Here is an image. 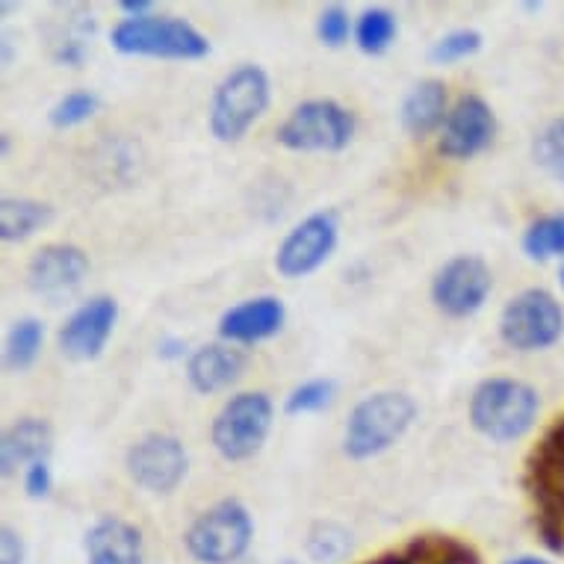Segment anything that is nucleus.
I'll return each instance as SVG.
<instances>
[{
    "label": "nucleus",
    "mask_w": 564,
    "mask_h": 564,
    "mask_svg": "<svg viewBox=\"0 0 564 564\" xmlns=\"http://www.w3.org/2000/svg\"><path fill=\"white\" fill-rule=\"evenodd\" d=\"M119 305L110 296H95L77 307L59 328V349L72 361H95L112 337Z\"/></svg>",
    "instance_id": "obj_14"
},
{
    "label": "nucleus",
    "mask_w": 564,
    "mask_h": 564,
    "mask_svg": "<svg viewBox=\"0 0 564 564\" xmlns=\"http://www.w3.org/2000/svg\"><path fill=\"white\" fill-rule=\"evenodd\" d=\"M54 488V473H51V464L36 462L30 464L24 470V490H28L30 500H45L47 494Z\"/></svg>",
    "instance_id": "obj_33"
},
{
    "label": "nucleus",
    "mask_w": 564,
    "mask_h": 564,
    "mask_svg": "<svg viewBox=\"0 0 564 564\" xmlns=\"http://www.w3.org/2000/svg\"><path fill=\"white\" fill-rule=\"evenodd\" d=\"M497 133V116L479 95H462L446 116L437 151L449 160H470L490 145Z\"/></svg>",
    "instance_id": "obj_13"
},
{
    "label": "nucleus",
    "mask_w": 564,
    "mask_h": 564,
    "mask_svg": "<svg viewBox=\"0 0 564 564\" xmlns=\"http://www.w3.org/2000/svg\"><path fill=\"white\" fill-rule=\"evenodd\" d=\"M54 219V207L36 198H3L0 202V237L3 242H21L42 231Z\"/></svg>",
    "instance_id": "obj_21"
},
{
    "label": "nucleus",
    "mask_w": 564,
    "mask_h": 564,
    "mask_svg": "<svg viewBox=\"0 0 564 564\" xmlns=\"http://www.w3.org/2000/svg\"><path fill=\"white\" fill-rule=\"evenodd\" d=\"M54 449V429L42 416H21L19 423H12L3 437H0V473L3 479H10L12 473L30 464L47 462V455Z\"/></svg>",
    "instance_id": "obj_16"
},
{
    "label": "nucleus",
    "mask_w": 564,
    "mask_h": 564,
    "mask_svg": "<svg viewBox=\"0 0 564 564\" xmlns=\"http://www.w3.org/2000/svg\"><path fill=\"white\" fill-rule=\"evenodd\" d=\"M564 332V311L546 290H523L502 307L500 334L511 349L538 351L553 346Z\"/></svg>",
    "instance_id": "obj_8"
},
{
    "label": "nucleus",
    "mask_w": 564,
    "mask_h": 564,
    "mask_svg": "<svg viewBox=\"0 0 564 564\" xmlns=\"http://www.w3.org/2000/svg\"><path fill=\"white\" fill-rule=\"evenodd\" d=\"M95 36L93 12L84 7H65V15L56 21L54 36H51V56L59 65H84Z\"/></svg>",
    "instance_id": "obj_20"
},
{
    "label": "nucleus",
    "mask_w": 564,
    "mask_h": 564,
    "mask_svg": "<svg viewBox=\"0 0 564 564\" xmlns=\"http://www.w3.org/2000/svg\"><path fill=\"white\" fill-rule=\"evenodd\" d=\"M446 116H449V110H446V86L441 80H420L416 86H411V93L402 98V110H399L402 128L411 137L435 133L437 128H444Z\"/></svg>",
    "instance_id": "obj_19"
},
{
    "label": "nucleus",
    "mask_w": 564,
    "mask_h": 564,
    "mask_svg": "<svg viewBox=\"0 0 564 564\" xmlns=\"http://www.w3.org/2000/svg\"><path fill=\"white\" fill-rule=\"evenodd\" d=\"M367 564H408L405 555H381V558H372Z\"/></svg>",
    "instance_id": "obj_37"
},
{
    "label": "nucleus",
    "mask_w": 564,
    "mask_h": 564,
    "mask_svg": "<svg viewBox=\"0 0 564 564\" xmlns=\"http://www.w3.org/2000/svg\"><path fill=\"white\" fill-rule=\"evenodd\" d=\"M288 311L275 296L246 299L240 305L228 307L219 319V337L225 343H260L284 328Z\"/></svg>",
    "instance_id": "obj_15"
},
{
    "label": "nucleus",
    "mask_w": 564,
    "mask_h": 564,
    "mask_svg": "<svg viewBox=\"0 0 564 564\" xmlns=\"http://www.w3.org/2000/svg\"><path fill=\"white\" fill-rule=\"evenodd\" d=\"M532 154H535L538 166L546 169L558 181H564V116H558V119L538 130L535 142H532Z\"/></svg>",
    "instance_id": "obj_28"
},
{
    "label": "nucleus",
    "mask_w": 564,
    "mask_h": 564,
    "mask_svg": "<svg viewBox=\"0 0 564 564\" xmlns=\"http://www.w3.org/2000/svg\"><path fill=\"white\" fill-rule=\"evenodd\" d=\"M95 110H98V95L89 93V89H75L51 107L47 119L54 128H75V124L93 119Z\"/></svg>",
    "instance_id": "obj_30"
},
{
    "label": "nucleus",
    "mask_w": 564,
    "mask_h": 564,
    "mask_svg": "<svg viewBox=\"0 0 564 564\" xmlns=\"http://www.w3.org/2000/svg\"><path fill=\"white\" fill-rule=\"evenodd\" d=\"M0 564H24V541L12 527L0 529Z\"/></svg>",
    "instance_id": "obj_34"
},
{
    "label": "nucleus",
    "mask_w": 564,
    "mask_h": 564,
    "mask_svg": "<svg viewBox=\"0 0 564 564\" xmlns=\"http://www.w3.org/2000/svg\"><path fill=\"white\" fill-rule=\"evenodd\" d=\"M351 33V21L349 12L343 10V7H325L319 12V19H316V36L323 42L325 47H340L349 42Z\"/></svg>",
    "instance_id": "obj_32"
},
{
    "label": "nucleus",
    "mask_w": 564,
    "mask_h": 564,
    "mask_svg": "<svg viewBox=\"0 0 564 564\" xmlns=\"http://www.w3.org/2000/svg\"><path fill=\"white\" fill-rule=\"evenodd\" d=\"M351 550V535L337 523H316L307 535V555L319 564L343 562Z\"/></svg>",
    "instance_id": "obj_27"
},
{
    "label": "nucleus",
    "mask_w": 564,
    "mask_h": 564,
    "mask_svg": "<svg viewBox=\"0 0 564 564\" xmlns=\"http://www.w3.org/2000/svg\"><path fill=\"white\" fill-rule=\"evenodd\" d=\"M269 75L254 63L237 65L219 80L210 98V133L219 142H240L269 107Z\"/></svg>",
    "instance_id": "obj_4"
},
{
    "label": "nucleus",
    "mask_w": 564,
    "mask_h": 564,
    "mask_svg": "<svg viewBox=\"0 0 564 564\" xmlns=\"http://www.w3.org/2000/svg\"><path fill=\"white\" fill-rule=\"evenodd\" d=\"M538 532L555 553H564V488L538 490Z\"/></svg>",
    "instance_id": "obj_26"
},
{
    "label": "nucleus",
    "mask_w": 564,
    "mask_h": 564,
    "mask_svg": "<svg viewBox=\"0 0 564 564\" xmlns=\"http://www.w3.org/2000/svg\"><path fill=\"white\" fill-rule=\"evenodd\" d=\"M558 281H562V288H564V267H562V272H558Z\"/></svg>",
    "instance_id": "obj_39"
},
{
    "label": "nucleus",
    "mask_w": 564,
    "mask_h": 564,
    "mask_svg": "<svg viewBox=\"0 0 564 564\" xmlns=\"http://www.w3.org/2000/svg\"><path fill=\"white\" fill-rule=\"evenodd\" d=\"M509 564H550L544 558H532V555H520V558H511Z\"/></svg>",
    "instance_id": "obj_38"
},
{
    "label": "nucleus",
    "mask_w": 564,
    "mask_h": 564,
    "mask_svg": "<svg viewBox=\"0 0 564 564\" xmlns=\"http://www.w3.org/2000/svg\"><path fill=\"white\" fill-rule=\"evenodd\" d=\"M119 10L124 12V19H139V15H149L151 3L149 0H121Z\"/></svg>",
    "instance_id": "obj_35"
},
{
    "label": "nucleus",
    "mask_w": 564,
    "mask_h": 564,
    "mask_svg": "<svg viewBox=\"0 0 564 564\" xmlns=\"http://www.w3.org/2000/svg\"><path fill=\"white\" fill-rule=\"evenodd\" d=\"M337 214L332 210H316L305 216L293 231L281 240L275 251V269L281 278H305L323 267L337 249Z\"/></svg>",
    "instance_id": "obj_9"
},
{
    "label": "nucleus",
    "mask_w": 564,
    "mask_h": 564,
    "mask_svg": "<svg viewBox=\"0 0 564 564\" xmlns=\"http://www.w3.org/2000/svg\"><path fill=\"white\" fill-rule=\"evenodd\" d=\"M110 45L124 56H160V59H202L210 42L202 30L177 15H139L121 19L110 33Z\"/></svg>",
    "instance_id": "obj_3"
},
{
    "label": "nucleus",
    "mask_w": 564,
    "mask_h": 564,
    "mask_svg": "<svg viewBox=\"0 0 564 564\" xmlns=\"http://www.w3.org/2000/svg\"><path fill=\"white\" fill-rule=\"evenodd\" d=\"M402 555L408 564H479L473 546L453 535H416Z\"/></svg>",
    "instance_id": "obj_22"
},
{
    "label": "nucleus",
    "mask_w": 564,
    "mask_h": 564,
    "mask_svg": "<svg viewBox=\"0 0 564 564\" xmlns=\"http://www.w3.org/2000/svg\"><path fill=\"white\" fill-rule=\"evenodd\" d=\"M355 137V116L332 98L299 104L275 130V139L290 151H343Z\"/></svg>",
    "instance_id": "obj_7"
},
{
    "label": "nucleus",
    "mask_w": 564,
    "mask_h": 564,
    "mask_svg": "<svg viewBox=\"0 0 564 564\" xmlns=\"http://www.w3.org/2000/svg\"><path fill=\"white\" fill-rule=\"evenodd\" d=\"M397 15L384 7H372L364 10L358 24H355V42L361 47L364 54H384L393 39H397Z\"/></svg>",
    "instance_id": "obj_24"
},
{
    "label": "nucleus",
    "mask_w": 564,
    "mask_h": 564,
    "mask_svg": "<svg viewBox=\"0 0 564 564\" xmlns=\"http://www.w3.org/2000/svg\"><path fill=\"white\" fill-rule=\"evenodd\" d=\"M86 564H145L142 532L121 518H101L86 532Z\"/></svg>",
    "instance_id": "obj_18"
},
{
    "label": "nucleus",
    "mask_w": 564,
    "mask_h": 564,
    "mask_svg": "<svg viewBox=\"0 0 564 564\" xmlns=\"http://www.w3.org/2000/svg\"><path fill=\"white\" fill-rule=\"evenodd\" d=\"M89 275V258L80 246L51 242L33 254L28 267V284L36 296L47 302H63L75 293Z\"/></svg>",
    "instance_id": "obj_12"
},
{
    "label": "nucleus",
    "mask_w": 564,
    "mask_h": 564,
    "mask_svg": "<svg viewBox=\"0 0 564 564\" xmlns=\"http://www.w3.org/2000/svg\"><path fill=\"white\" fill-rule=\"evenodd\" d=\"M523 251L532 260L564 258V214L541 216L523 234Z\"/></svg>",
    "instance_id": "obj_25"
},
{
    "label": "nucleus",
    "mask_w": 564,
    "mask_h": 564,
    "mask_svg": "<svg viewBox=\"0 0 564 564\" xmlns=\"http://www.w3.org/2000/svg\"><path fill=\"white\" fill-rule=\"evenodd\" d=\"M538 393L518 379H488L473 390L470 423L494 444L518 441L532 429L538 416Z\"/></svg>",
    "instance_id": "obj_2"
},
{
    "label": "nucleus",
    "mask_w": 564,
    "mask_h": 564,
    "mask_svg": "<svg viewBox=\"0 0 564 564\" xmlns=\"http://www.w3.org/2000/svg\"><path fill=\"white\" fill-rule=\"evenodd\" d=\"M416 416V402L402 390H381L351 408L343 432V453L364 462L397 444Z\"/></svg>",
    "instance_id": "obj_1"
},
{
    "label": "nucleus",
    "mask_w": 564,
    "mask_h": 564,
    "mask_svg": "<svg viewBox=\"0 0 564 564\" xmlns=\"http://www.w3.org/2000/svg\"><path fill=\"white\" fill-rule=\"evenodd\" d=\"M246 370V355L231 343H207L186 358V381L198 393H219L228 390Z\"/></svg>",
    "instance_id": "obj_17"
},
{
    "label": "nucleus",
    "mask_w": 564,
    "mask_h": 564,
    "mask_svg": "<svg viewBox=\"0 0 564 564\" xmlns=\"http://www.w3.org/2000/svg\"><path fill=\"white\" fill-rule=\"evenodd\" d=\"M158 349L163 358H177V355H184L186 346H184V340H163Z\"/></svg>",
    "instance_id": "obj_36"
},
{
    "label": "nucleus",
    "mask_w": 564,
    "mask_h": 564,
    "mask_svg": "<svg viewBox=\"0 0 564 564\" xmlns=\"http://www.w3.org/2000/svg\"><path fill=\"white\" fill-rule=\"evenodd\" d=\"M254 523L249 509L240 500H219L189 523L184 544L195 562L202 564H234L246 555Z\"/></svg>",
    "instance_id": "obj_5"
},
{
    "label": "nucleus",
    "mask_w": 564,
    "mask_h": 564,
    "mask_svg": "<svg viewBox=\"0 0 564 564\" xmlns=\"http://www.w3.org/2000/svg\"><path fill=\"white\" fill-rule=\"evenodd\" d=\"M334 397V381L332 379H311L305 384H299L293 393L284 402V411L290 416L299 414H314V411H323Z\"/></svg>",
    "instance_id": "obj_31"
},
{
    "label": "nucleus",
    "mask_w": 564,
    "mask_h": 564,
    "mask_svg": "<svg viewBox=\"0 0 564 564\" xmlns=\"http://www.w3.org/2000/svg\"><path fill=\"white\" fill-rule=\"evenodd\" d=\"M272 416H275V408L267 393H237L216 414L214 429H210L214 449L225 462H249L251 455H258L260 446L267 444Z\"/></svg>",
    "instance_id": "obj_6"
},
{
    "label": "nucleus",
    "mask_w": 564,
    "mask_h": 564,
    "mask_svg": "<svg viewBox=\"0 0 564 564\" xmlns=\"http://www.w3.org/2000/svg\"><path fill=\"white\" fill-rule=\"evenodd\" d=\"M45 343V325L36 316H24L19 323H12L7 343H3V364L7 370L24 372L36 364L39 351Z\"/></svg>",
    "instance_id": "obj_23"
},
{
    "label": "nucleus",
    "mask_w": 564,
    "mask_h": 564,
    "mask_svg": "<svg viewBox=\"0 0 564 564\" xmlns=\"http://www.w3.org/2000/svg\"><path fill=\"white\" fill-rule=\"evenodd\" d=\"M128 473L139 488L149 494H172L184 481L189 458H186L184 444L175 435L151 432L139 437L128 449Z\"/></svg>",
    "instance_id": "obj_11"
},
{
    "label": "nucleus",
    "mask_w": 564,
    "mask_h": 564,
    "mask_svg": "<svg viewBox=\"0 0 564 564\" xmlns=\"http://www.w3.org/2000/svg\"><path fill=\"white\" fill-rule=\"evenodd\" d=\"M481 47V33L479 30H449L444 36L437 39L435 45L429 47V59L435 65H453L462 63L467 56H473Z\"/></svg>",
    "instance_id": "obj_29"
},
{
    "label": "nucleus",
    "mask_w": 564,
    "mask_h": 564,
    "mask_svg": "<svg viewBox=\"0 0 564 564\" xmlns=\"http://www.w3.org/2000/svg\"><path fill=\"white\" fill-rule=\"evenodd\" d=\"M490 290H494L490 267L476 254H458V258L446 260L432 281V299H435L437 311H444L446 316H455V319L476 314L488 302Z\"/></svg>",
    "instance_id": "obj_10"
}]
</instances>
